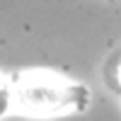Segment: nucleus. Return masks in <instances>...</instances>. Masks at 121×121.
Here are the masks:
<instances>
[{"mask_svg": "<svg viewBox=\"0 0 121 121\" xmlns=\"http://www.w3.org/2000/svg\"><path fill=\"white\" fill-rule=\"evenodd\" d=\"M90 107V90L53 70H24L12 78V109L24 116L80 114Z\"/></svg>", "mask_w": 121, "mask_h": 121, "instance_id": "obj_1", "label": "nucleus"}, {"mask_svg": "<svg viewBox=\"0 0 121 121\" xmlns=\"http://www.w3.org/2000/svg\"><path fill=\"white\" fill-rule=\"evenodd\" d=\"M104 82H107V87L112 90V92H116V95H121V51H116L112 58L104 63Z\"/></svg>", "mask_w": 121, "mask_h": 121, "instance_id": "obj_2", "label": "nucleus"}, {"mask_svg": "<svg viewBox=\"0 0 121 121\" xmlns=\"http://www.w3.org/2000/svg\"><path fill=\"white\" fill-rule=\"evenodd\" d=\"M12 109V78H7L0 70V119Z\"/></svg>", "mask_w": 121, "mask_h": 121, "instance_id": "obj_3", "label": "nucleus"}]
</instances>
